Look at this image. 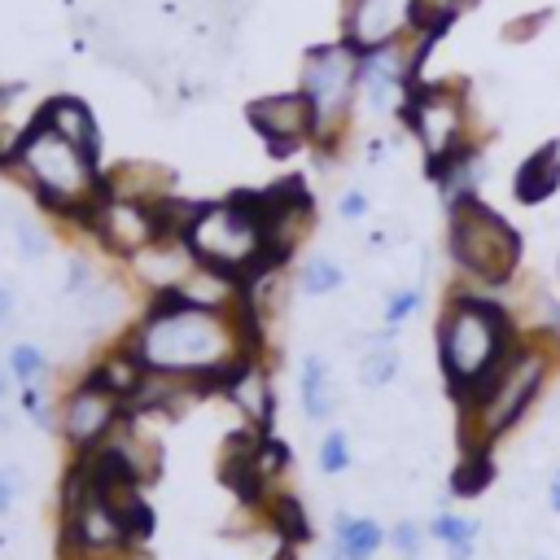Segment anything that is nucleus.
<instances>
[{"label":"nucleus","instance_id":"ddd939ff","mask_svg":"<svg viewBox=\"0 0 560 560\" xmlns=\"http://www.w3.org/2000/svg\"><path fill=\"white\" fill-rule=\"evenodd\" d=\"M424 171H429V179H433L442 206L451 210V206H464V201L481 197V184H486V175H490V158H486V144L472 140V144H464L459 153H451L446 162L424 166Z\"/></svg>","mask_w":560,"mask_h":560},{"label":"nucleus","instance_id":"5701e85b","mask_svg":"<svg viewBox=\"0 0 560 560\" xmlns=\"http://www.w3.org/2000/svg\"><path fill=\"white\" fill-rule=\"evenodd\" d=\"M267 521H271V529L280 534L284 547L311 538V521H306V512H302V503L293 494H271L267 499Z\"/></svg>","mask_w":560,"mask_h":560},{"label":"nucleus","instance_id":"f3484780","mask_svg":"<svg viewBox=\"0 0 560 560\" xmlns=\"http://www.w3.org/2000/svg\"><path fill=\"white\" fill-rule=\"evenodd\" d=\"M35 114H39L48 127H57L61 136H70L74 144H83L88 153H96V158H101V127H96V114L88 109V101H79V96H70V92H61V96H48Z\"/></svg>","mask_w":560,"mask_h":560},{"label":"nucleus","instance_id":"c9c22d12","mask_svg":"<svg viewBox=\"0 0 560 560\" xmlns=\"http://www.w3.org/2000/svg\"><path fill=\"white\" fill-rule=\"evenodd\" d=\"M547 508H551V512H560V468L547 477Z\"/></svg>","mask_w":560,"mask_h":560},{"label":"nucleus","instance_id":"ea45409f","mask_svg":"<svg viewBox=\"0 0 560 560\" xmlns=\"http://www.w3.org/2000/svg\"><path fill=\"white\" fill-rule=\"evenodd\" d=\"M276 560H293V556H289V551H284V556H276Z\"/></svg>","mask_w":560,"mask_h":560},{"label":"nucleus","instance_id":"4468645a","mask_svg":"<svg viewBox=\"0 0 560 560\" xmlns=\"http://www.w3.org/2000/svg\"><path fill=\"white\" fill-rule=\"evenodd\" d=\"M508 306H512V319L521 328V337L529 341H547L551 350H560V298L542 284V280H516L508 289Z\"/></svg>","mask_w":560,"mask_h":560},{"label":"nucleus","instance_id":"7c9ffc66","mask_svg":"<svg viewBox=\"0 0 560 560\" xmlns=\"http://www.w3.org/2000/svg\"><path fill=\"white\" fill-rule=\"evenodd\" d=\"M547 22H551V9H538V13H529V18H516L503 35H508V39H529V35H534L538 26H547Z\"/></svg>","mask_w":560,"mask_h":560},{"label":"nucleus","instance_id":"6e6552de","mask_svg":"<svg viewBox=\"0 0 560 560\" xmlns=\"http://www.w3.org/2000/svg\"><path fill=\"white\" fill-rule=\"evenodd\" d=\"M402 127L411 131V140L424 153V166L446 162L451 153H459L464 144L477 140V114H472V92L464 79H420L402 109H398Z\"/></svg>","mask_w":560,"mask_h":560},{"label":"nucleus","instance_id":"7ed1b4c3","mask_svg":"<svg viewBox=\"0 0 560 560\" xmlns=\"http://www.w3.org/2000/svg\"><path fill=\"white\" fill-rule=\"evenodd\" d=\"M521 341V328L512 319V306L503 293L486 289H451L438 324H433V350H438V372L446 381V394L459 402L468 398Z\"/></svg>","mask_w":560,"mask_h":560},{"label":"nucleus","instance_id":"b1692460","mask_svg":"<svg viewBox=\"0 0 560 560\" xmlns=\"http://www.w3.org/2000/svg\"><path fill=\"white\" fill-rule=\"evenodd\" d=\"M477 0H420V31L416 35H429V39H442Z\"/></svg>","mask_w":560,"mask_h":560},{"label":"nucleus","instance_id":"aec40b11","mask_svg":"<svg viewBox=\"0 0 560 560\" xmlns=\"http://www.w3.org/2000/svg\"><path fill=\"white\" fill-rule=\"evenodd\" d=\"M385 542V529L372 521V516H337L332 521V547L346 556V560H372Z\"/></svg>","mask_w":560,"mask_h":560},{"label":"nucleus","instance_id":"4be33fe9","mask_svg":"<svg viewBox=\"0 0 560 560\" xmlns=\"http://www.w3.org/2000/svg\"><path fill=\"white\" fill-rule=\"evenodd\" d=\"M490 481H494V459H490V451H464L459 464H455V472H451V494H455V499H472V494H481Z\"/></svg>","mask_w":560,"mask_h":560},{"label":"nucleus","instance_id":"f8f14e48","mask_svg":"<svg viewBox=\"0 0 560 560\" xmlns=\"http://www.w3.org/2000/svg\"><path fill=\"white\" fill-rule=\"evenodd\" d=\"M114 258H136L149 245L162 241V223H158V201H127V197H101L92 228H88Z\"/></svg>","mask_w":560,"mask_h":560},{"label":"nucleus","instance_id":"6ab92c4d","mask_svg":"<svg viewBox=\"0 0 560 560\" xmlns=\"http://www.w3.org/2000/svg\"><path fill=\"white\" fill-rule=\"evenodd\" d=\"M298 394H302V411L306 420H328L337 411V389H332V372L319 354H306L302 359V372H298Z\"/></svg>","mask_w":560,"mask_h":560},{"label":"nucleus","instance_id":"9d476101","mask_svg":"<svg viewBox=\"0 0 560 560\" xmlns=\"http://www.w3.org/2000/svg\"><path fill=\"white\" fill-rule=\"evenodd\" d=\"M420 31V0H341V44L359 57L407 44Z\"/></svg>","mask_w":560,"mask_h":560},{"label":"nucleus","instance_id":"72a5a7b5","mask_svg":"<svg viewBox=\"0 0 560 560\" xmlns=\"http://www.w3.org/2000/svg\"><path fill=\"white\" fill-rule=\"evenodd\" d=\"M18 241H22V258H35V254L44 249V241L35 236V228H31L26 219H18Z\"/></svg>","mask_w":560,"mask_h":560},{"label":"nucleus","instance_id":"a211bd4d","mask_svg":"<svg viewBox=\"0 0 560 560\" xmlns=\"http://www.w3.org/2000/svg\"><path fill=\"white\" fill-rule=\"evenodd\" d=\"M105 192L127 197V201H162V197H171V171H162L153 162H122V166L105 171Z\"/></svg>","mask_w":560,"mask_h":560},{"label":"nucleus","instance_id":"393cba45","mask_svg":"<svg viewBox=\"0 0 560 560\" xmlns=\"http://www.w3.org/2000/svg\"><path fill=\"white\" fill-rule=\"evenodd\" d=\"M341 280H346V271H341L328 254L306 258V262H302V271H298V289H302V293H311V298L337 293V289H341Z\"/></svg>","mask_w":560,"mask_h":560},{"label":"nucleus","instance_id":"f03ea898","mask_svg":"<svg viewBox=\"0 0 560 560\" xmlns=\"http://www.w3.org/2000/svg\"><path fill=\"white\" fill-rule=\"evenodd\" d=\"M0 166L13 171L48 214L83 232L92 228V214L105 197L101 158L74 144L70 136H61L57 127H48L39 114L13 136L9 149H0Z\"/></svg>","mask_w":560,"mask_h":560},{"label":"nucleus","instance_id":"cd10ccee","mask_svg":"<svg viewBox=\"0 0 560 560\" xmlns=\"http://www.w3.org/2000/svg\"><path fill=\"white\" fill-rule=\"evenodd\" d=\"M346 468H350V438H346L341 429H332V433H324V442H319V472L337 477V472H346Z\"/></svg>","mask_w":560,"mask_h":560},{"label":"nucleus","instance_id":"c756f323","mask_svg":"<svg viewBox=\"0 0 560 560\" xmlns=\"http://www.w3.org/2000/svg\"><path fill=\"white\" fill-rule=\"evenodd\" d=\"M424 534H429V529H420L416 521H398V525L389 529V542H394V551H398L402 560H420V542H424Z\"/></svg>","mask_w":560,"mask_h":560},{"label":"nucleus","instance_id":"bb28decb","mask_svg":"<svg viewBox=\"0 0 560 560\" xmlns=\"http://www.w3.org/2000/svg\"><path fill=\"white\" fill-rule=\"evenodd\" d=\"M420 302H424V289H420V284L394 289V293L385 298V328H398V324H407V319L420 311Z\"/></svg>","mask_w":560,"mask_h":560},{"label":"nucleus","instance_id":"f704fd0d","mask_svg":"<svg viewBox=\"0 0 560 560\" xmlns=\"http://www.w3.org/2000/svg\"><path fill=\"white\" fill-rule=\"evenodd\" d=\"M22 486V477H18V468H4L0 472V512H9L13 508V490Z\"/></svg>","mask_w":560,"mask_h":560},{"label":"nucleus","instance_id":"f257e3e1","mask_svg":"<svg viewBox=\"0 0 560 560\" xmlns=\"http://www.w3.org/2000/svg\"><path fill=\"white\" fill-rule=\"evenodd\" d=\"M127 346L149 372L171 376H201L214 394L228 389L241 363L258 359L236 324V311H210L192 306L179 289H158L144 302V315L136 319Z\"/></svg>","mask_w":560,"mask_h":560},{"label":"nucleus","instance_id":"20e7f679","mask_svg":"<svg viewBox=\"0 0 560 560\" xmlns=\"http://www.w3.org/2000/svg\"><path fill=\"white\" fill-rule=\"evenodd\" d=\"M560 368V350L547 341L521 337L512 354L468 394L459 398V446L464 451H494L547 394L551 376Z\"/></svg>","mask_w":560,"mask_h":560},{"label":"nucleus","instance_id":"412c9836","mask_svg":"<svg viewBox=\"0 0 560 560\" xmlns=\"http://www.w3.org/2000/svg\"><path fill=\"white\" fill-rule=\"evenodd\" d=\"M398 346H394V328H385V332H376L372 341H368V354L359 359V381L368 385V389H381V385H389L394 376H398Z\"/></svg>","mask_w":560,"mask_h":560},{"label":"nucleus","instance_id":"1a4fd4ad","mask_svg":"<svg viewBox=\"0 0 560 560\" xmlns=\"http://www.w3.org/2000/svg\"><path fill=\"white\" fill-rule=\"evenodd\" d=\"M122 420H127V402L96 372H83L79 385L61 398V411H57V429L70 442V451H79V455L105 446Z\"/></svg>","mask_w":560,"mask_h":560},{"label":"nucleus","instance_id":"a878e982","mask_svg":"<svg viewBox=\"0 0 560 560\" xmlns=\"http://www.w3.org/2000/svg\"><path fill=\"white\" fill-rule=\"evenodd\" d=\"M481 534V521L477 516H464V512H438L429 521V538H438L442 547H459V542H477Z\"/></svg>","mask_w":560,"mask_h":560},{"label":"nucleus","instance_id":"4c0bfd02","mask_svg":"<svg viewBox=\"0 0 560 560\" xmlns=\"http://www.w3.org/2000/svg\"><path fill=\"white\" fill-rule=\"evenodd\" d=\"M4 385H9V381H4V372H0V394H4Z\"/></svg>","mask_w":560,"mask_h":560},{"label":"nucleus","instance_id":"c85d7f7f","mask_svg":"<svg viewBox=\"0 0 560 560\" xmlns=\"http://www.w3.org/2000/svg\"><path fill=\"white\" fill-rule=\"evenodd\" d=\"M9 372H13L22 385H35V381L48 372V359H44V350H35V346H13Z\"/></svg>","mask_w":560,"mask_h":560},{"label":"nucleus","instance_id":"2eb2a0df","mask_svg":"<svg viewBox=\"0 0 560 560\" xmlns=\"http://www.w3.org/2000/svg\"><path fill=\"white\" fill-rule=\"evenodd\" d=\"M223 394L245 411V424H249V429H258V433L271 429V420H276V389H271V376H267L262 359L241 363Z\"/></svg>","mask_w":560,"mask_h":560},{"label":"nucleus","instance_id":"473e14b6","mask_svg":"<svg viewBox=\"0 0 560 560\" xmlns=\"http://www.w3.org/2000/svg\"><path fill=\"white\" fill-rule=\"evenodd\" d=\"M22 407H26V416H31V420H39L44 429L52 424V416H48V407H44V394H39L35 385H26V389H22Z\"/></svg>","mask_w":560,"mask_h":560},{"label":"nucleus","instance_id":"39448f33","mask_svg":"<svg viewBox=\"0 0 560 560\" xmlns=\"http://www.w3.org/2000/svg\"><path fill=\"white\" fill-rule=\"evenodd\" d=\"M446 258L468 289L503 293L521 280L525 241L494 206L472 197L446 210Z\"/></svg>","mask_w":560,"mask_h":560},{"label":"nucleus","instance_id":"2f4dec72","mask_svg":"<svg viewBox=\"0 0 560 560\" xmlns=\"http://www.w3.org/2000/svg\"><path fill=\"white\" fill-rule=\"evenodd\" d=\"M337 214H341V219H363V214H368V192H359V188L341 192V201H337Z\"/></svg>","mask_w":560,"mask_h":560},{"label":"nucleus","instance_id":"a19ab883","mask_svg":"<svg viewBox=\"0 0 560 560\" xmlns=\"http://www.w3.org/2000/svg\"><path fill=\"white\" fill-rule=\"evenodd\" d=\"M534 560H542V556H534Z\"/></svg>","mask_w":560,"mask_h":560},{"label":"nucleus","instance_id":"e433bc0d","mask_svg":"<svg viewBox=\"0 0 560 560\" xmlns=\"http://www.w3.org/2000/svg\"><path fill=\"white\" fill-rule=\"evenodd\" d=\"M9 311H13V293H9V289H0V319H4Z\"/></svg>","mask_w":560,"mask_h":560},{"label":"nucleus","instance_id":"423d86ee","mask_svg":"<svg viewBox=\"0 0 560 560\" xmlns=\"http://www.w3.org/2000/svg\"><path fill=\"white\" fill-rule=\"evenodd\" d=\"M184 245L201 267L223 271L241 284H249L267 271H280L267 258V232H262V219H258L249 192H228L219 201H201L197 219L184 232Z\"/></svg>","mask_w":560,"mask_h":560},{"label":"nucleus","instance_id":"9b49d317","mask_svg":"<svg viewBox=\"0 0 560 560\" xmlns=\"http://www.w3.org/2000/svg\"><path fill=\"white\" fill-rule=\"evenodd\" d=\"M245 122L267 140V153L289 158L315 144V109L302 92H267L245 105Z\"/></svg>","mask_w":560,"mask_h":560},{"label":"nucleus","instance_id":"dca6fc26","mask_svg":"<svg viewBox=\"0 0 560 560\" xmlns=\"http://www.w3.org/2000/svg\"><path fill=\"white\" fill-rule=\"evenodd\" d=\"M560 192V140H547L525 153V162L512 171V197L521 206H542Z\"/></svg>","mask_w":560,"mask_h":560},{"label":"nucleus","instance_id":"0eeeda50","mask_svg":"<svg viewBox=\"0 0 560 560\" xmlns=\"http://www.w3.org/2000/svg\"><path fill=\"white\" fill-rule=\"evenodd\" d=\"M359 66H363V57L341 39L311 44L302 52L298 92L315 109V149L319 153H337V144L354 118V101L363 96L359 92Z\"/></svg>","mask_w":560,"mask_h":560},{"label":"nucleus","instance_id":"58836bf2","mask_svg":"<svg viewBox=\"0 0 560 560\" xmlns=\"http://www.w3.org/2000/svg\"><path fill=\"white\" fill-rule=\"evenodd\" d=\"M556 280H560V258H556Z\"/></svg>","mask_w":560,"mask_h":560}]
</instances>
